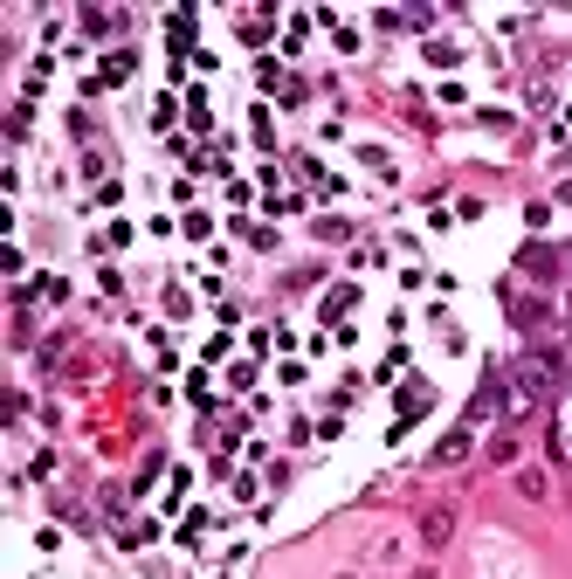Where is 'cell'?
Listing matches in <instances>:
<instances>
[{
  "instance_id": "5b68a950",
  "label": "cell",
  "mask_w": 572,
  "mask_h": 579,
  "mask_svg": "<svg viewBox=\"0 0 572 579\" xmlns=\"http://www.w3.org/2000/svg\"><path fill=\"white\" fill-rule=\"evenodd\" d=\"M352 304H359L352 290H331V297H325V317H345V311H352Z\"/></svg>"
},
{
  "instance_id": "8992f818",
  "label": "cell",
  "mask_w": 572,
  "mask_h": 579,
  "mask_svg": "<svg viewBox=\"0 0 572 579\" xmlns=\"http://www.w3.org/2000/svg\"><path fill=\"white\" fill-rule=\"evenodd\" d=\"M414 579H434V573H414Z\"/></svg>"
},
{
  "instance_id": "7a4b0ae2",
  "label": "cell",
  "mask_w": 572,
  "mask_h": 579,
  "mask_svg": "<svg viewBox=\"0 0 572 579\" xmlns=\"http://www.w3.org/2000/svg\"><path fill=\"white\" fill-rule=\"evenodd\" d=\"M525 269H531V276H552V269H558V255L545 249V242H531V249H525Z\"/></svg>"
},
{
  "instance_id": "3957f363",
  "label": "cell",
  "mask_w": 572,
  "mask_h": 579,
  "mask_svg": "<svg viewBox=\"0 0 572 579\" xmlns=\"http://www.w3.org/2000/svg\"><path fill=\"white\" fill-rule=\"evenodd\" d=\"M83 28H90V35H110V28H118V15H104V7H90V15H83Z\"/></svg>"
},
{
  "instance_id": "277c9868",
  "label": "cell",
  "mask_w": 572,
  "mask_h": 579,
  "mask_svg": "<svg viewBox=\"0 0 572 579\" xmlns=\"http://www.w3.org/2000/svg\"><path fill=\"white\" fill-rule=\"evenodd\" d=\"M511 317H517V325H525V331H538V325H545V304H517Z\"/></svg>"
},
{
  "instance_id": "52a82bcc",
  "label": "cell",
  "mask_w": 572,
  "mask_h": 579,
  "mask_svg": "<svg viewBox=\"0 0 572 579\" xmlns=\"http://www.w3.org/2000/svg\"><path fill=\"white\" fill-rule=\"evenodd\" d=\"M338 579H359V573H338Z\"/></svg>"
},
{
  "instance_id": "6da1fadb",
  "label": "cell",
  "mask_w": 572,
  "mask_h": 579,
  "mask_svg": "<svg viewBox=\"0 0 572 579\" xmlns=\"http://www.w3.org/2000/svg\"><path fill=\"white\" fill-rule=\"evenodd\" d=\"M449 524H455L449 511H428L421 517V538H428V545H449Z\"/></svg>"
}]
</instances>
